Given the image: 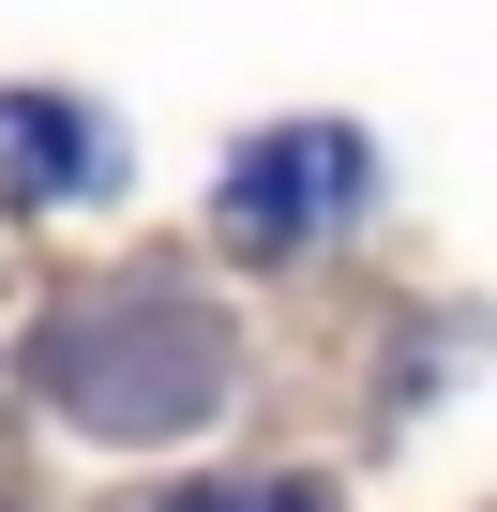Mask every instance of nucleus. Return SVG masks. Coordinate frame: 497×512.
<instances>
[{"mask_svg": "<svg viewBox=\"0 0 497 512\" xmlns=\"http://www.w3.org/2000/svg\"><path fill=\"white\" fill-rule=\"evenodd\" d=\"M347 196H362V136L302 121V136H257V151H241V181H226V226H241V241H302V226H332Z\"/></svg>", "mask_w": 497, "mask_h": 512, "instance_id": "nucleus-1", "label": "nucleus"}, {"mask_svg": "<svg viewBox=\"0 0 497 512\" xmlns=\"http://www.w3.org/2000/svg\"><path fill=\"white\" fill-rule=\"evenodd\" d=\"M0 181L76 196V181H91V121H76V106H46V91H0Z\"/></svg>", "mask_w": 497, "mask_h": 512, "instance_id": "nucleus-2", "label": "nucleus"}, {"mask_svg": "<svg viewBox=\"0 0 497 512\" xmlns=\"http://www.w3.org/2000/svg\"><path fill=\"white\" fill-rule=\"evenodd\" d=\"M196 512H332L317 482H226V497H196Z\"/></svg>", "mask_w": 497, "mask_h": 512, "instance_id": "nucleus-3", "label": "nucleus"}]
</instances>
